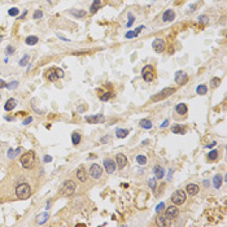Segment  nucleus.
I'll list each match as a JSON object with an SVG mask.
<instances>
[{
    "label": "nucleus",
    "instance_id": "nucleus-26",
    "mask_svg": "<svg viewBox=\"0 0 227 227\" xmlns=\"http://www.w3.org/2000/svg\"><path fill=\"white\" fill-rule=\"evenodd\" d=\"M157 223L160 226H170V221L165 215H158L157 217Z\"/></svg>",
    "mask_w": 227,
    "mask_h": 227
},
{
    "label": "nucleus",
    "instance_id": "nucleus-24",
    "mask_svg": "<svg viewBox=\"0 0 227 227\" xmlns=\"http://www.w3.org/2000/svg\"><path fill=\"white\" fill-rule=\"evenodd\" d=\"M139 125H140L141 129H145V130H149V129H152V122L149 121V119H147V118L140 119Z\"/></svg>",
    "mask_w": 227,
    "mask_h": 227
},
{
    "label": "nucleus",
    "instance_id": "nucleus-45",
    "mask_svg": "<svg viewBox=\"0 0 227 227\" xmlns=\"http://www.w3.org/2000/svg\"><path fill=\"white\" fill-rule=\"evenodd\" d=\"M56 74H57V78H59V79H61V78H64V75H65L64 70L60 69V68H56Z\"/></svg>",
    "mask_w": 227,
    "mask_h": 227
},
{
    "label": "nucleus",
    "instance_id": "nucleus-41",
    "mask_svg": "<svg viewBox=\"0 0 227 227\" xmlns=\"http://www.w3.org/2000/svg\"><path fill=\"white\" fill-rule=\"evenodd\" d=\"M198 22H200L201 25L208 23V22H209V17H208V16H205V15H201L200 17H198Z\"/></svg>",
    "mask_w": 227,
    "mask_h": 227
},
{
    "label": "nucleus",
    "instance_id": "nucleus-8",
    "mask_svg": "<svg viewBox=\"0 0 227 227\" xmlns=\"http://www.w3.org/2000/svg\"><path fill=\"white\" fill-rule=\"evenodd\" d=\"M101 174H103V168H101L100 165H97V164L91 165V168H90V176H91L92 179H95V180L100 179Z\"/></svg>",
    "mask_w": 227,
    "mask_h": 227
},
{
    "label": "nucleus",
    "instance_id": "nucleus-14",
    "mask_svg": "<svg viewBox=\"0 0 227 227\" xmlns=\"http://www.w3.org/2000/svg\"><path fill=\"white\" fill-rule=\"evenodd\" d=\"M86 121L90 123H103L105 121V117L103 114H96V116H87Z\"/></svg>",
    "mask_w": 227,
    "mask_h": 227
},
{
    "label": "nucleus",
    "instance_id": "nucleus-3",
    "mask_svg": "<svg viewBox=\"0 0 227 227\" xmlns=\"http://www.w3.org/2000/svg\"><path fill=\"white\" fill-rule=\"evenodd\" d=\"M77 190V183L74 180H65L61 186V192L65 195V196H72V195Z\"/></svg>",
    "mask_w": 227,
    "mask_h": 227
},
{
    "label": "nucleus",
    "instance_id": "nucleus-1",
    "mask_svg": "<svg viewBox=\"0 0 227 227\" xmlns=\"http://www.w3.org/2000/svg\"><path fill=\"white\" fill-rule=\"evenodd\" d=\"M20 164H21V166H22L23 169H26V170L33 169L34 166H35V164H37V157H35V153H34L33 151L26 152L25 155L21 156Z\"/></svg>",
    "mask_w": 227,
    "mask_h": 227
},
{
    "label": "nucleus",
    "instance_id": "nucleus-30",
    "mask_svg": "<svg viewBox=\"0 0 227 227\" xmlns=\"http://www.w3.org/2000/svg\"><path fill=\"white\" fill-rule=\"evenodd\" d=\"M81 139H82V136H81L79 133H73L72 134V141L74 145H78L81 143Z\"/></svg>",
    "mask_w": 227,
    "mask_h": 227
},
{
    "label": "nucleus",
    "instance_id": "nucleus-42",
    "mask_svg": "<svg viewBox=\"0 0 227 227\" xmlns=\"http://www.w3.org/2000/svg\"><path fill=\"white\" fill-rule=\"evenodd\" d=\"M42 17H43V12H42V10H35L34 12V15H33V18L34 20H39V18H42Z\"/></svg>",
    "mask_w": 227,
    "mask_h": 227
},
{
    "label": "nucleus",
    "instance_id": "nucleus-49",
    "mask_svg": "<svg viewBox=\"0 0 227 227\" xmlns=\"http://www.w3.org/2000/svg\"><path fill=\"white\" fill-rule=\"evenodd\" d=\"M168 126H169V119H165L161 125V129H165V127H168Z\"/></svg>",
    "mask_w": 227,
    "mask_h": 227
},
{
    "label": "nucleus",
    "instance_id": "nucleus-48",
    "mask_svg": "<svg viewBox=\"0 0 227 227\" xmlns=\"http://www.w3.org/2000/svg\"><path fill=\"white\" fill-rule=\"evenodd\" d=\"M31 122H33V117H27V118L22 122V125L26 126V125H29V123H31Z\"/></svg>",
    "mask_w": 227,
    "mask_h": 227
},
{
    "label": "nucleus",
    "instance_id": "nucleus-19",
    "mask_svg": "<svg viewBox=\"0 0 227 227\" xmlns=\"http://www.w3.org/2000/svg\"><path fill=\"white\" fill-rule=\"evenodd\" d=\"M16 105H17V101L15 100V99H8L5 103V105H4V109L7 112H10V111H13V109L16 108Z\"/></svg>",
    "mask_w": 227,
    "mask_h": 227
},
{
    "label": "nucleus",
    "instance_id": "nucleus-5",
    "mask_svg": "<svg viewBox=\"0 0 227 227\" xmlns=\"http://www.w3.org/2000/svg\"><path fill=\"white\" fill-rule=\"evenodd\" d=\"M170 198H171V203L173 204L176 205V206H179V205L184 204V201H186V198H187V195L182 190H176L175 192H173V195H171V197H170Z\"/></svg>",
    "mask_w": 227,
    "mask_h": 227
},
{
    "label": "nucleus",
    "instance_id": "nucleus-21",
    "mask_svg": "<svg viewBox=\"0 0 227 227\" xmlns=\"http://www.w3.org/2000/svg\"><path fill=\"white\" fill-rule=\"evenodd\" d=\"M101 0H94V3L91 4V8H90V12L94 15V13H96L99 9L101 8Z\"/></svg>",
    "mask_w": 227,
    "mask_h": 227
},
{
    "label": "nucleus",
    "instance_id": "nucleus-51",
    "mask_svg": "<svg viewBox=\"0 0 227 227\" xmlns=\"http://www.w3.org/2000/svg\"><path fill=\"white\" fill-rule=\"evenodd\" d=\"M197 7H198L197 4H192V5H191V7H190V13H192L193 10H195V9L197 8Z\"/></svg>",
    "mask_w": 227,
    "mask_h": 227
},
{
    "label": "nucleus",
    "instance_id": "nucleus-36",
    "mask_svg": "<svg viewBox=\"0 0 227 227\" xmlns=\"http://www.w3.org/2000/svg\"><path fill=\"white\" fill-rule=\"evenodd\" d=\"M136 162L139 165H145L147 164V157L144 155H138L136 156Z\"/></svg>",
    "mask_w": 227,
    "mask_h": 227
},
{
    "label": "nucleus",
    "instance_id": "nucleus-7",
    "mask_svg": "<svg viewBox=\"0 0 227 227\" xmlns=\"http://www.w3.org/2000/svg\"><path fill=\"white\" fill-rule=\"evenodd\" d=\"M179 215V209L176 208V205H170V206L166 208L165 210V217L169 219V221H174V219Z\"/></svg>",
    "mask_w": 227,
    "mask_h": 227
},
{
    "label": "nucleus",
    "instance_id": "nucleus-52",
    "mask_svg": "<svg viewBox=\"0 0 227 227\" xmlns=\"http://www.w3.org/2000/svg\"><path fill=\"white\" fill-rule=\"evenodd\" d=\"M5 86H7V83H5L3 79H0V88H4Z\"/></svg>",
    "mask_w": 227,
    "mask_h": 227
},
{
    "label": "nucleus",
    "instance_id": "nucleus-22",
    "mask_svg": "<svg viewBox=\"0 0 227 227\" xmlns=\"http://www.w3.org/2000/svg\"><path fill=\"white\" fill-rule=\"evenodd\" d=\"M196 94L200 95V96H204V95L208 94V86L206 84H198V86L196 87Z\"/></svg>",
    "mask_w": 227,
    "mask_h": 227
},
{
    "label": "nucleus",
    "instance_id": "nucleus-53",
    "mask_svg": "<svg viewBox=\"0 0 227 227\" xmlns=\"http://www.w3.org/2000/svg\"><path fill=\"white\" fill-rule=\"evenodd\" d=\"M215 144H217V143H215V141H213L212 144H209V145H206V147H208V148H213V147H214Z\"/></svg>",
    "mask_w": 227,
    "mask_h": 227
},
{
    "label": "nucleus",
    "instance_id": "nucleus-37",
    "mask_svg": "<svg viewBox=\"0 0 227 227\" xmlns=\"http://www.w3.org/2000/svg\"><path fill=\"white\" fill-rule=\"evenodd\" d=\"M20 152H21V148H17L16 151H13L12 148H10V149H8V157L9 158H15L16 156L20 153Z\"/></svg>",
    "mask_w": 227,
    "mask_h": 227
},
{
    "label": "nucleus",
    "instance_id": "nucleus-6",
    "mask_svg": "<svg viewBox=\"0 0 227 227\" xmlns=\"http://www.w3.org/2000/svg\"><path fill=\"white\" fill-rule=\"evenodd\" d=\"M141 78L145 82H152L155 79V68L152 65H145L141 69Z\"/></svg>",
    "mask_w": 227,
    "mask_h": 227
},
{
    "label": "nucleus",
    "instance_id": "nucleus-35",
    "mask_svg": "<svg viewBox=\"0 0 227 227\" xmlns=\"http://www.w3.org/2000/svg\"><path fill=\"white\" fill-rule=\"evenodd\" d=\"M138 35H139V33H138L136 30H131V31H127V33L125 34V38L126 39H133V38H136Z\"/></svg>",
    "mask_w": 227,
    "mask_h": 227
},
{
    "label": "nucleus",
    "instance_id": "nucleus-38",
    "mask_svg": "<svg viewBox=\"0 0 227 227\" xmlns=\"http://www.w3.org/2000/svg\"><path fill=\"white\" fill-rule=\"evenodd\" d=\"M148 186L151 187V190L153 191H156V187H157V180H156V178H151L149 180H148Z\"/></svg>",
    "mask_w": 227,
    "mask_h": 227
},
{
    "label": "nucleus",
    "instance_id": "nucleus-28",
    "mask_svg": "<svg viewBox=\"0 0 227 227\" xmlns=\"http://www.w3.org/2000/svg\"><path fill=\"white\" fill-rule=\"evenodd\" d=\"M48 218H49L48 213H43V214H40V215H38V217H37V223H38V225H43V223L47 221Z\"/></svg>",
    "mask_w": 227,
    "mask_h": 227
},
{
    "label": "nucleus",
    "instance_id": "nucleus-33",
    "mask_svg": "<svg viewBox=\"0 0 227 227\" xmlns=\"http://www.w3.org/2000/svg\"><path fill=\"white\" fill-rule=\"evenodd\" d=\"M112 96H114V94H113L112 91L104 92V95H100V100H101V101H108V100H109V99H111Z\"/></svg>",
    "mask_w": 227,
    "mask_h": 227
},
{
    "label": "nucleus",
    "instance_id": "nucleus-23",
    "mask_svg": "<svg viewBox=\"0 0 227 227\" xmlns=\"http://www.w3.org/2000/svg\"><path fill=\"white\" fill-rule=\"evenodd\" d=\"M153 173L156 174V178L157 179H162L165 175V170L161 168V166H155L153 168Z\"/></svg>",
    "mask_w": 227,
    "mask_h": 227
},
{
    "label": "nucleus",
    "instance_id": "nucleus-46",
    "mask_svg": "<svg viewBox=\"0 0 227 227\" xmlns=\"http://www.w3.org/2000/svg\"><path fill=\"white\" fill-rule=\"evenodd\" d=\"M5 51H7V55H13L15 53V47L13 45H8Z\"/></svg>",
    "mask_w": 227,
    "mask_h": 227
},
{
    "label": "nucleus",
    "instance_id": "nucleus-56",
    "mask_svg": "<svg viewBox=\"0 0 227 227\" xmlns=\"http://www.w3.org/2000/svg\"><path fill=\"white\" fill-rule=\"evenodd\" d=\"M0 99H1V95H0Z\"/></svg>",
    "mask_w": 227,
    "mask_h": 227
},
{
    "label": "nucleus",
    "instance_id": "nucleus-31",
    "mask_svg": "<svg viewBox=\"0 0 227 227\" xmlns=\"http://www.w3.org/2000/svg\"><path fill=\"white\" fill-rule=\"evenodd\" d=\"M218 158V151L217 149H213L208 153V161H215Z\"/></svg>",
    "mask_w": 227,
    "mask_h": 227
},
{
    "label": "nucleus",
    "instance_id": "nucleus-2",
    "mask_svg": "<svg viewBox=\"0 0 227 227\" xmlns=\"http://www.w3.org/2000/svg\"><path fill=\"white\" fill-rule=\"evenodd\" d=\"M16 196L21 200H26L31 196V187L27 183H20L16 187Z\"/></svg>",
    "mask_w": 227,
    "mask_h": 227
},
{
    "label": "nucleus",
    "instance_id": "nucleus-34",
    "mask_svg": "<svg viewBox=\"0 0 227 227\" xmlns=\"http://www.w3.org/2000/svg\"><path fill=\"white\" fill-rule=\"evenodd\" d=\"M219 84H221V78H218V77H214V78H212V81H210V86L213 88H217Z\"/></svg>",
    "mask_w": 227,
    "mask_h": 227
},
{
    "label": "nucleus",
    "instance_id": "nucleus-18",
    "mask_svg": "<svg viewBox=\"0 0 227 227\" xmlns=\"http://www.w3.org/2000/svg\"><path fill=\"white\" fill-rule=\"evenodd\" d=\"M175 112L180 116H186L188 113V106H187V104H184V103H180V104L175 106Z\"/></svg>",
    "mask_w": 227,
    "mask_h": 227
},
{
    "label": "nucleus",
    "instance_id": "nucleus-9",
    "mask_svg": "<svg viewBox=\"0 0 227 227\" xmlns=\"http://www.w3.org/2000/svg\"><path fill=\"white\" fill-rule=\"evenodd\" d=\"M127 157L123 153H118L116 156V165H117V169L118 170H123L127 166Z\"/></svg>",
    "mask_w": 227,
    "mask_h": 227
},
{
    "label": "nucleus",
    "instance_id": "nucleus-40",
    "mask_svg": "<svg viewBox=\"0 0 227 227\" xmlns=\"http://www.w3.org/2000/svg\"><path fill=\"white\" fill-rule=\"evenodd\" d=\"M127 17H129V22H127L126 23V26L127 27H131V26H133V23H134V21H135V17H134V15H133V13H127Z\"/></svg>",
    "mask_w": 227,
    "mask_h": 227
},
{
    "label": "nucleus",
    "instance_id": "nucleus-39",
    "mask_svg": "<svg viewBox=\"0 0 227 227\" xmlns=\"http://www.w3.org/2000/svg\"><path fill=\"white\" fill-rule=\"evenodd\" d=\"M5 87L8 88V90H16V88L18 87V82H17V81H12V82L7 83Z\"/></svg>",
    "mask_w": 227,
    "mask_h": 227
},
{
    "label": "nucleus",
    "instance_id": "nucleus-13",
    "mask_svg": "<svg viewBox=\"0 0 227 227\" xmlns=\"http://www.w3.org/2000/svg\"><path fill=\"white\" fill-rule=\"evenodd\" d=\"M175 82L180 84V86H183V84H186L188 82V75L186 73H183L182 70H179V72L175 73Z\"/></svg>",
    "mask_w": 227,
    "mask_h": 227
},
{
    "label": "nucleus",
    "instance_id": "nucleus-47",
    "mask_svg": "<svg viewBox=\"0 0 227 227\" xmlns=\"http://www.w3.org/2000/svg\"><path fill=\"white\" fill-rule=\"evenodd\" d=\"M164 208H165V204H164V203H160V204L157 205V206H156V212L160 213V212H161Z\"/></svg>",
    "mask_w": 227,
    "mask_h": 227
},
{
    "label": "nucleus",
    "instance_id": "nucleus-15",
    "mask_svg": "<svg viewBox=\"0 0 227 227\" xmlns=\"http://www.w3.org/2000/svg\"><path fill=\"white\" fill-rule=\"evenodd\" d=\"M175 18V12L173 9H168L164 12V15H162V21L164 22H171V21H174Z\"/></svg>",
    "mask_w": 227,
    "mask_h": 227
},
{
    "label": "nucleus",
    "instance_id": "nucleus-4",
    "mask_svg": "<svg viewBox=\"0 0 227 227\" xmlns=\"http://www.w3.org/2000/svg\"><path fill=\"white\" fill-rule=\"evenodd\" d=\"M175 92V88L174 87H168V88H164V90H161L158 92V94L153 95V96L151 97L152 101H160V100H164V99L171 96Z\"/></svg>",
    "mask_w": 227,
    "mask_h": 227
},
{
    "label": "nucleus",
    "instance_id": "nucleus-17",
    "mask_svg": "<svg viewBox=\"0 0 227 227\" xmlns=\"http://www.w3.org/2000/svg\"><path fill=\"white\" fill-rule=\"evenodd\" d=\"M186 191H187V193H188V195H191V196H195V195H197V193H198V191H200V188H198V186H197V184H195V183H190V184H187Z\"/></svg>",
    "mask_w": 227,
    "mask_h": 227
},
{
    "label": "nucleus",
    "instance_id": "nucleus-12",
    "mask_svg": "<svg viewBox=\"0 0 227 227\" xmlns=\"http://www.w3.org/2000/svg\"><path fill=\"white\" fill-rule=\"evenodd\" d=\"M75 176H77V179L79 180V182H82V183H86V182H87V179H88V175H87V170L84 169L83 166H81V168H78L77 173H75Z\"/></svg>",
    "mask_w": 227,
    "mask_h": 227
},
{
    "label": "nucleus",
    "instance_id": "nucleus-25",
    "mask_svg": "<svg viewBox=\"0 0 227 227\" xmlns=\"http://www.w3.org/2000/svg\"><path fill=\"white\" fill-rule=\"evenodd\" d=\"M116 135H117V138H119V139H123V138H126L127 135H129V130H126V129H117L116 130Z\"/></svg>",
    "mask_w": 227,
    "mask_h": 227
},
{
    "label": "nucleus",
    "instance_id": "nucleus-29",
    "mask_svg": "<svg viewBox=\"0 0 227 227\" xmlns=\"http://www.w3.org/2000/svg\"><path fill=\"white\" fill-rule=\"evenodd\" d=\"M25 42H26L27 45H35L39 42V39H38V37H35V35H31V37H27Z\"/></svg>",
    "mask_w": 227,
    "mask_h": 227
},
{
    "label": "nucleus",
    "instance_id": "nucleus-11",
    "mask_svg": "<svg viewBox=\"0 0 227 227\" xmlns=\"http://www.w3.org/2000/svg\"><path fill=\"white\" fill-rule=\"evenodd\" d=\"M116 169H117V165L113 160H111V158L104 160V170L108 174H113L116 171Z\"/></svg>",
    "mask_w": 227,
    "mask_h": 227
},
{
    "label": "nucleus",
    "instance_id": "nucleus-32",
    "mask_svg": "<svg viewBox=\"0 0 227 227\" xmlns=\"http://www.w3.org/2000/svg\"><path fill=\"white\" fill-rule=\"evenodd\" d=\"M171 131H173L174 134H180V135H183V134L186 133V129H184L183 126H180V125H176V126L173 127Z\"/></svg>",
    "mask_w": 227,
    "mask_h": 227
},
{
    "label": "nucleus",
    "instance_id": "nucleus-44",
    "mask_svg": "<svg viewBox=\"0 0 227 227\" xmlns=\"http://www.w3.org/2000/svg\"><path fill=\"white\" fill-rule=\"evenodd\" d=\"M20 13V10L17 9V8H10L9 9V12H8V15L9 16H12V17H15V16H17Z\"/></svg>",
    "mask_w": 227,
    "mask_h": 227
},
{
    "label": "nucleus",
    "instance_id": "nucleus-16",
    "mask_svg": "<svg viewBox=\"0 0 227 227\" xmlns=\"http://www.w3.org/2000/svg\"><path fill=\"white\" fill-rule=\"evenodd\" d=\"M45 79H47L48 82H55V81L59 79L57 74H56V68H51L45 72Z\"/></svg>",
    "mask_w": 227,
    "mask_h": 227
},
{
    "label": "nucleus",
    "instance_id": "nucleus-10",
    "mask_svg": "<svg viewBox=\"0 0 227 227\" xmlns=\"http://www.w3.org/2000/svg\"><path fill=\"white\" fill-rule=\"evenodd\" d=\"M166 47V42L164 40V39H155L153 40V43H152V48L155 49L156 52H158V53H161V52H164V49Z\"/></svg>",
    "mask_w": 227,
    "mask_h": 227
},
{
    "label": "nucleus",
    "instance_id": "nucleus-43",
    "mask_svg": "<svg viewBox=\"0 0 227 227\" xmlns=\"http://www.w3.org/2000/svg\"><path fill=\"white\" fill-rule=\"evenodd\" d=\"M27 61H29V55H25L20 60V66H25L27 64Z\"/></svg>",
    "mask_w": 227,
    "mask_h": 227
},
{
    "label": "nucleus",
    "instance_id": "nucleus-54",
    "mask_svg": "<svg viewBox=\"0 0 227 227\" xmlns=\"http://www.w3.org/2000/svg\"><path fill=\"white\" fill-rule=\"evenodd\" d=\"M203 183H204V186H205V187H209V180H206V179H205Z\"/></svg>",
    "mask_w": 227,
    "mask_h": 227
},
{
    "label": "nucleus",
    "instance_id": "nucleus-50",
    "mask_svg": "<svg viewBox=\"0 0 227 227\" xmlns=\"http://www.w3.org/2000/svg\"><path fill=\"white\" fill-rule=\"evenodd\" d=\"M43 161H44V162H51V161H52V157H51V156H44Z\"/></svg>",
    "mask_w": 227,
    "mask_h": 227
},
{
    "label": "nucleus",
    "instance_id": "nucleus-55",
    "mask_svg": "<svg viewBox=\"0 0 227 227\" xmlns=\"http://www.w3.org/2000/svg\"><path fill=\"white\" fill-rule=\"evenodd\" d=\"M171 174H173V170H170V171H169V176H168V179H169V180L171 179Z\"/></svg>",
    "mask_w": 227,
    "mask_h": 227
},
{
    "label": "nucleus",
    "instance_id": "nucleus-27",
    "mask_svg": "<svg viewBox=\"0 0 227 227\" xmlns=\"http://www.w3.org/2000/svg\"><path fill=\"white\" fill-rule=\"evenodd\" d=\"M213 186H214V188H221V186H222V176L221 175H215L214 178H213Z\"/></svg>",
    "mask_w": 227,
    "mask_h": 227
},
{
    "label": "nucleus",
    "instance_id": "nucleus-20",
    "mask_svg": "<svg viewBox=\"0 0 227 227\" xmlns=\"http://www.w3.org/2000/svg\"><path fill=\"white\" fill-rule=\"evenodd\" d=\"M70 15L73 17H77V18H83V17H86L87 13L83 9H72L70 10Z\"/></svg>",
    "mask_w": 227,
    "mask_h": 227
}]
</instances>
